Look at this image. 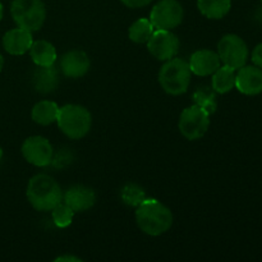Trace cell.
Segmentation results:
<instances>
[{"label": "cell", "instance_id": "cell-32", "mask_svg": "<svg viewBox=\"0 0 262 262\" xmlns=\"http://www.w3.org/2000/svg\"><path fill=\"white\" fill-rule=\"evenodd\" d=\"M260 2H261V3H262V0H260Z\"/></svg>", "mask_w": 262, "mask_h": 262}, {"label": "cell", "instance_id": "cell-4", "mask_svg": "<svg viewBox=\"0 0 262 262\" xmlns=\"http://www.w3.org/2000/svg\"><path fill=\"white\" fill-rule=\"evenodd\" d=\"M192 72L188 61L181 58H171L165 61L159 72V83L169 95L178 96L188 90Z\"/></svg>", "mask_w": 262, "mask_h": 262}, {"label": "cell", "instance_id": "cell-20", "mask_svg": "<svg viewBox=\"0 0 262 262\" xmlns=\"http://www.w3.org/2000/svg\"><path fill=\"white\" fill-rule=\"evenodd\" d=\"M197 7L209 19H222L232 8V0H197Z\"/></svg>", "mask_w": 262, "mask_h": 262}, {"label": "cell", "instance_id": "cell-31", "mask_svg": "<svg viewBox=\"0 0 262 262\" xmlns=\"http://www.w3.org/2000/svg\"><path fill=\"white\" fill-rule=\"evenodd\" d=\"M2 156H3V151H2V148H0V159H2Z\"/></svg>", "mask_w": 262, "mask_h": 262}, {"label": "cell", "instance_id": "cell-8", "mask_svg": "<svg viewBox=\"0 0 262 262\" xmlns=\"http://www.w3.org/2000/svg\"><path fill=\"white\" fill-rule=\"evenodd\" d=\"M183 8L177 0H160L151 9L150 20L155 30L171 31L183 20Z\"/></svg>", "mask_w": 262, "mask_h": 262}, {"label": "cell", "instance_id": "cell-30", "mask_svg": "<svg viewBox=\"0 0 262 262\" xmlns=\"http://www.w3.org/2000/svg\"><path fill=\"white\" fill-rule=\"evenodd\" d=\"M3 14H4V8H3V4L0 3V20H2Z\"/></svg>", "mask_w": 262, "mask_h": 262}, {"label": "cell", "instance_id": "cell-2", "mask_svg": "<svg viewBox=\"0 0 262 262\" xmlns=\"http://www.w3.org/2000/svg\"><path fill=\"white\" fill-rule=\"evenodd\" d=\"M27 199L37 211H51L63 201V192L53 177L37 174L28 182Z\"/></svg>", "mask_w": 262, "mask_h": 262}, {"label": "cell", "instance_id": "cell-29", "mask_svg": "<svg viewBox=\"0 0 262 262\" xmlns=\"http://www.w3.org/2000/svg\"><path fill=\"white\" fill-rule=\"evenodd\" d=\"M3 67H4V59H3L2 54H0V72H2Z\"/></svg>", "mask_w": 262, "mask_h": 262}, {"label": "cell", "instance_id": "cell-15", "mask_svg": "<svg viewBox=\"0 0 262 262\" xmlns=\"http://www.w3.org/2000/svg\"><path fill=\"white\" fill-rule=\"evenodd\" d=\"M32 42V32L22 27L9 30L3 37V46L10 55H23L30 51Z\"/></svg>", "mask_w": 262, "mask_h": 262}, {"label": "cell", "instance_id": "cell-19", "mask_svg": "<svg viewBox=\"0 0 262 262\" xmlns=\"http://www.w3.org/2000/svg\"><path fill=\"white\" fill-rule=\"evenodd\" d=\"M58 113L59 106L56 102L50 101V100H42L32 107L31 117H32L33 122L37 123V124L49 125L56 122Z\"/></svg>", "mask_w": 262, "mask_h": 262}, {"label": "cell", "instance_id": "cell-21", "mask_svg": "<svg viewBox=\"0 0 262 262\" xmlns=\"http://www.w3.org/2000/svg\"><path fill=\"white\" fill-rule=\"evenodd\" d=\"M154 31H155V27L150 19L140 18L130 25L129 30H128V37L136 43H147Z\"/></svg>", "mask_w": 262, "mask_h": 262}, {"label": "cell", "instance_id": "cell-10", "mask_svg": "<svg viewBox=\"0 0 262 262\" xmlns=\"http://www.w3.org/2000/svg\"><path fill=\"white\" fill-rule=\"evenodd\" d=\"M22 155L26 160L35 166H48L53 160V146L41 136L28 137L22 145Z\"/></svg>", "mask_w": 262, "mask_h": 262}, {"label": "cell", "instance_id": "cell-14", "mask_svg": "<svg viewBox=\"0 0 262 262\" xmlns=\"http://www.w3.org/2000/svg\"><path fill=\"white\" fill-rule=\"evenodd\" d=\"M188 64L192 73L200 77H206L211 76L222 66V61L217 53L209 49H202L192 54Z\"/></svg>", "mask_w": 262, "mask_h": 262}, {"label": "cell", "instance_id": "cell-13", "mask_svg": "<svg viewBox=\"0 0 262 262\" xmlns=\"http://www.w3.org/2000/svg\"><path fill=\"white\" fill-rule=\"evenodd\" d=\"M63 202L68 205L74 212H83L94 206L96 202V194L90 187L77 184L67 189L63 194Z\"/></svg>", "mask_w": 262, "mask_h": 262}, {"label": "cell", "instance_id": "cell-17", "mask_svg": "<svg viewBox=\"0 0 262 262\" xmlns=\"http://www.w3.org/2000/svg\"><path fill=\"white\" fill-rule=\"evenodd\" d=\"M30 55L37 67L54 66L58 58L55 46L46 40L33 41L30 48Z\"/></svg>", "mask_w": 262, "mask_h": 262}, {"label": "cell", "instance_id": "cell-1", "mask_svg": "<svg viewBox=\"0 0 262 262\" xmlns=\"http://www.w3.org/2000/svg\"><path fill=\"white\" fill-rule=\"evenodd\" d=\"M136 222L145 234L158 237L168 232L173 225L170 209L155 199H145L136 210Z\"/></svg>", "mask_w": 262, "mask_h": 262}, {"label": "cell", "instance_id": "cell-23", "mask_svg": "<svg viewBox=\"0 0 262 262\" xmlns=\"http://www.w3.org/2000/svg\"><path fill=\"white\" fill-rule=\"evenodd\" d=\"M76 212L71 209L67 204L63 201L59 205H56L53 210H51V216H53L54 224L58 228H67L72 224V220Z\"/></svg>", "mask_w": 262, "mask_h": 262}, {"label": "cell", "instance_id": "cell-5", "mask_svg": "<svg viewBox=\"0 0 262 262\" xmlns=\"http://www.w3.org/2000/svg\"><path fill=\"white\" fill-rule=\"evenodd\" d=\"M10 13L18 27L35 32L46 19V8L41 0H13Z\"/></svg>", "mask_w": 262, "mask_h": 262}, {"label": "cell", "instance_id": "cell-27", "mask_svg": "<svg viewBox=\"0 0 262 262\" xmlns=\"http://www.w3.org/2000/svg\"><path fill=\"white\" fill-rule=\"evenodd\" d=\"M124 5H127L128 8H143L146 5L150 4L152 0H120Z\"/></svg>", "mask_w": 262, "mask_h": 262}, {"label": "cell", "instance_id": "cell-28", "mask_svg": "<svg viewBox=\"0 0 262 262\" xmlns=\"http://www.w3.org/2000/svg\"><path fill=\"white\" fill-rule=\"evenodd\" d=\"M63 262V261H66V262H69V261H72V262H81L82 260L79 257H76V256H68V255H63V256H59V257H56L55 258V262Z\"/></svg>", "mask_w": 262, "mask_h": 262}, {"label": "cell", "instance_id": "cell-18", "mask_svg": "<svg viewBox=\"0 0 262 262\" xmlns=\"http://www.w3.org/2000/svg\"><path fill=\"white\" fill-rule=\"evenodd\" d=\"M211 76V87L216 94H227L235 89V69L223 64Z\"/></svg>", "mask_w": 262, "mask_h": 262}, {"label": "cell", "instance_id": "cell-25", "mask_svg": "<svg viewBox=\"0 0 262 262\" xmlns=\"http://www.w3.org/2000/svg\"><path fill=\"white\" fill-rule=\"evenodd\" d=\"M71 159H72L71 152H67V151H60V152H59L55 158H54V155H53V160H51V163H53L56 168H64V166L68 165V164L71 163Z\"/></svg>", "mask_w": 262, "mask_h": 262}, {"label": "cell", "instance_id": "cell-9", "mask_svg": "<svg viewBox=\"0 0 262 262\" xmlns=\"http://www.w3.org/2000/svg\"><path fill=\"white\" fill-rule=\"evenodd\" d=\"M179 38L171 31L156 30L147 41V49L158 60L166 61L174 58L179 51Z\"/></svg>", "mask_w": 262, "mask_h": 262}, {"label": "cell", "instance_id": "cell-3", "mask_svg": "<svg viewBox=\"0 0 262 262\" xmlns=\"http://www.w3.org/2000/svg\"><path fill=\"white\" fill-rule=\"evenodd\" d=\"M56 123L59 129L72 140H81L89 135L92 125L91 113L82 105L67 104L59 107Z\"/></svg>", "mask_w": 262, "mask_h": 262}, {"label": "cell", "instance_id": "cell-11", "mask_svg": "<svg viewBox=\"0 0 262 262\" xmlns=\"http://www.w3.org/2000/svg\"><path fill=\"white\" fill-rule=\"evenodd\" d=\"M235 89L247 96L262 94V69L257 66H243L235 73Z\"/></svg>", "mask_w": 262, "mask_h": 262}, {"label": "cell", "instance_id": "cell-16", "mask_svg": "<svg viewBox=\"0 0 262 262\" xmlns=\"http://www.w3.org/2000/svg\"><path fill=\"white\" fill-rule=\"evenodd\" d=\"M33 87L40 94H50L58 87V69L54 66L38 67L33 73Z\"/></svg>", "mask_w": 262, "mask_h": 262}, {"label": "cell", "instance_id": "cell-7", "mask_svg": "<svg viewBox=\"0 0 262 262\" xmlns=\"http://www.w3.org/2000/svg\"><path fill=\"white\" fill-rule=\"evenodd\" d=\"M209 125L210 114L196 104L186 107L179 117V130L187 140L194 141L204 137Z\"/></svg>", "mask_w": 262, "mask_h": 262}, {"label": "cell", "instance_id": "cell-24", "mask_svg": "<svg viewBox=\"0 0 262 262\" xmlns=\"http://www.w3.org/2000/svg\"><path fill=\"white\" fill-rule=\"evenodd\" d=\"M145 199V191H143L140 186H137V184H127V186L122 189V200L124 204L128 205V206L137 207L138 205L142 204Z\"/></svg>", "mask_w": 262, "mask_h": 262}, {"label": "cell", "instance_id": "cell-6", "mask_svg": "<svg viewBox=\"0 0 262 262\" xmlns=\"http://www.w3.org/2000/svg\"><path fill=\"white\" fill-rule=\"evenodd\" d=\"M217 55L224 66L238 71L248 60V48L242 37L234 33H228L217 43Z\"/></svg>", "mask_w": 262, "mask_h": 262}, {"label": "cell", "instance_id": "cell-22", "mask_svg": "<svg viewBox=\"0 0 262 262\" xmlns=\"http://www.w3.org/2000/svg\"><path fill=\"white\" fill-rule=\"evenodd\" d=\"M215 94H216V92L212 90V87H199L193 94L194 104L201 106L202 109H205L210 115H211L212 113H215V110H216L217 107L216 95Z\"/></svg>", "mask_w": 262, "mask_h": 262}, {"label": "cell", "instance_id": "cell-12", "mask_svg": "<svg viewBox=\"0 0 262 262\" xmlns=\"http://www.w3.org/2000/svg\"><path fill=\"white\" fill-rule=\"evenodd\" d=\"M91 61L82 50H71L60 59V71L69 78H81L90 71Z\"/></svg>", "mask_w": 262, "mask_h": 262}, {"label": "cell", "instance_id": "cell-26", "mask_svg": "<svg viewBox=\"0 0 262 262\" xmlns=\"http://www.w3.org/2000/svg\"><path fill=\"white\" fill-rule=\"evenodd\" d=\"M251 59H252L255 66H257L258 68L262 69V42L258 43V45H256V48L253 49Z\"/></svg>", "mask_w": 262, "mask_h": 262}]
</instances>
